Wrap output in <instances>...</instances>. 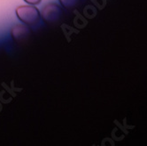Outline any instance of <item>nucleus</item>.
<instances>
[{"instance_id":"nucleus-1","label":"nucleus","mask_w":147,"mask_h":146,"mask_svg":"<svg viewBox=\"0 0 147 146\" xmlns=\"http://www.w3.org/2000/svg\"><path fill=\"white\" fill-rule=\"evenodd\" d=\"M16 15L22 23L33 26L38 23L40 20L39 10L34 5H20L16 8Z\"/></svg>"},{"instance_id":"nucleus-2","label":"nucleus","mask_w":147,"mask_h":146,"mask_svg":"<svg viewBox=\"0 0 147 146\" xmlns=\"http://www.w3.org/2000/svg\"><path fill=\"white\" fill-rule=\"evenodd\" d=\"M63 15L62 9L56 4H48L42 12V16L48 23H54L60 20Z\"/></svg>"},{"instance_id":"nucleus-3","label":"nucleus","mask_w":147,"mask_h":146,"mask_svg":"<svg viewBox=\"0 0 147 146\" xmlns=\"http://www.w3.org/2000/svg\"><path fill=\"white\" fill-rule=\"evenodd\" d=\"M29 29L25 25H16L13 27L11 31L13 39L17 43L22 42V41H24V39L28 38V37H29Z\"/></svg>"},{"instance_id":"nucleus-4","label":"nucleus","mask_w":147,"mask_h":146,"mask_svg":"<svg viewBox=\"0 0 147 146\" xmlns=\"http://www.w3.org/2000/svg\"><path fill=\"white\" fill-rule=\"evenodd\" d=\"M60 5L67 9L75 8L80 2V0H59Z\"/></svg>"},{"instance_id":"nucleus-5","label":"nucleus","mask_w":147,"mask_h":146,"mask_svg":"<svg viewBox=\"0 0 147 146\" xmlns=\"http://www.w3.org/2000/svg\"><path fill=\"white\" fill-rule=\"evenodd\" d=\"M24 1L28 4V5H38L40 4V2L42 0H24Z\"/></svg>"}]
</instances>
